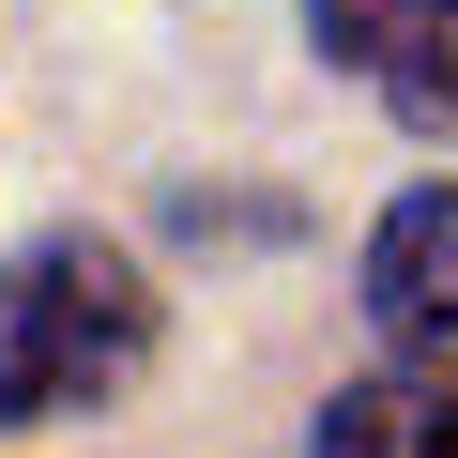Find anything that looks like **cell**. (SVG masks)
Masks as SVG:
<instances>
[{
    "instance_id": "6da1fadb",
    "label": "cell",
    "mask_w": 458,
    "mask_h": 458,
    "mask_svg": "<svg viewBox=\"0 0 458 458\" xmlns=\"http://www.w3.org/2000/svg\"><path fill=\"white\" fill-rule=\"evenodd\" d=\"M138 352H153V276L123 245L62 229V245L0 260V428H47V412L123 397Z\"/></svg>"
},
{
    "instance_id": "7a4b0ae2",
    "label": "cell",
    "mask_w": 458,
    "mask_h": 458,
    "mask_svg": "<svg viewBox=\"0 0 458 458\" xmlns=\"http://www.w3.org/2000/svg\"><path fill=\"white\" fill-rule=\"evenodd\" d=\"M306 47L352 62L412 138H458V0H306Z\"/></svg>"
},
{
    "instance_id": "3957f363",
    "label": "cell",
    "mask_w": 458,
    "mask_h": 458,
    "mask_svg": "<svg viewBox=\"0 0 458 458\" xmlns=\"http://www.w3.org/2000/svg\"><path fill=\"white\" fill-rule=\"evenodd\" d=\"M367 321L397 352H458V183H397L367 229Z\"/></svg>"
},
{
    "instance_id": "277c9868",
    "label": "cell",
    "mask_w": 458,
    "mask_h": 458,
    "mask_svg": "<svg viewBox=\"0 0 458 458\" xmlns=\"http://www.w3.org/2000/svg\"><path fill=\"white\" fill-rule=\"evenodd\" d=\"M321 458H458V382H352L321 412Z\"/></svg>"
}]
</instances>
